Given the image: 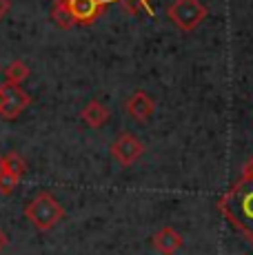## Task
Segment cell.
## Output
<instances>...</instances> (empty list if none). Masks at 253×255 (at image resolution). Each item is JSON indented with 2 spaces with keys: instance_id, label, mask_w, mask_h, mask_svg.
I'll use <instances>...</instances> for the list:
<instances>
[{
  "instance_id": "5bb4252c",
  "label": "cell",
  "mask_w": 253,
  "mask_h": 255,
  "mask_svg": "<svg viewBox=\"0 0 253 255\" xmlns=\"http://www.w3.org/2000/svg\"><path fill=\"white\" fill-rule=\"evenodd\" d=\"M242 178H253V158L242 164Z\"/></svg>"
},
{
  "instance_id": "7a4b0ae2",
  "label": "cell",
  "mask_w": 253,
  "mask_h": 255,
  "mask_svg": "<svg viewBox=\"0 0 253 255\" xmlns=\"http://www.w3.org/2000/svg\"><path fill=\"white\" fill-rule=\"evenodd\" d=\"M25 218L38 231H51L65 218V209L49 191H42L25 207Z\"/></svg>"
},
{
  "instance_id": "4fadbf2b",
  "label": "cell",
  "mask_w": 253,
  "mask_h": 255,
  "mask_svg": "<svg viewBox=\"0 0 253 255\" xmlns=\"http://www.w3.org/2000/svg\"><path fill=\"white\" fill-rule=\"evenodd\" d=\"M118 2H125L129 11H138V9H144L149 16H153V4H151V0H118Z\"/></svg>"
},
{
  "instance_id": "7c38bea8",
  "label": "cell",
  "mask_w": 253,
  "mask_h": 255,
  "mask_svg": "<svg viewBox=\"0 0 253 255\" xmlns=\"http://www.w3.org/2000/svg\"><path fill=\"white\" fill-rule=\"evenodd\" d=\"M51 20L56 22L60 29L76 27L74 20H71V16H69V11H67L65 4H62V0H56V2H53V7H51Z\"/></svg>"
},
{
  "instance_id": "277c9868",
  "label": "cell",
  "mask_w": 253,
  "mask_h": 255,
  "mask_svg": "<svg viewBox=\"0 0 253 255\" xmlns=\"http://www.w3.org/2000/svg\"><path fill=\"white\" fill-rule=\"evenodd\" d=\"M29 105H31V96L20 85H11V82L0 85V118L16 120L29 109Z\"/></svg>"
},
{
  "instance_id": "8992f818",
  "label": "cell",
  "mask_w": 253,
  "mask_h": 255,
  "mask_svg": "<svg viewBox=\"0 0 253 255\" xmlns=\"http://www.w3.org/2000/svg\"><path fill=\"white\" fill-rule=\"evenodd\" d=\"M111 155H114V160L118 164L123 166H131L135 164L140 160V155L144 153V144L135 138L133 133H120L118 138L114 140V144H111Z\"/></svg>"
},
{
  "instance_id": "6da1fadb",
  "label": "cell",
  "mask_w": 253,
  "mask_h": 255,
  "mask_svg": "<svg viewBox=\"0 0 253 255\" xmlns=\"http://www.w3.org/2000/svg\"><path fill=\"white\" fill-rule=\"evenodd\" d=\"M222 215L253 242V178H240L218 202Z\"/></svg>"
},
{
  "instance_id": "9c48e42d",
  "label": "cell",
  "mask_w": 253,
  "mask_h": 255,
  "mask_svg": "<svg viewBox=\"0 0 253 255\" xmlns=\"http://www.w3.org/2000/svg\"><path fill=\"white\" fill-rule=\"evenodd\" d=\"M109 109H107L105 105H102L100 100H91L85 105V109L80 111V118L82 122H85L87 127H91V129H100V127L107 125V120H109Z\"/></svg>"
},
{
  "instance_id": "52a82bcc",
  "label": "cell",
  "mask_w": 253,
  "mask_h": 255,
  "mask_svg": "<svg viewBox=\"0 0 253 255\" xmlns=\"http://www.w3.org/2000/svg\"><path fill=\"white\" fill-rule=\"evenodd\" d=\"M125 109H126V114L133 118L135 122H147L149 118L153 116V111H155V102H153V98L149 96V93L135 91L133 96L126 100Z\"/></svg>"
},
{
  "instance_id": "8fae6325",
  "label": "cell",
  "mask_w": 253,
  "mask_h": 255,
  "mask_svg": "<svg viewBox=\"0 0 253 255\" xmlns=\"http://www.w3.org/2000/svg\"><path fill=\"white\" fill-rule=\"evenodd\" d=\"M4 76H7V82H11V85H20L22 80L29 78V67L22 60H13L11 65L4 69Z\"/></svg>"
},
{
  "instance_id": "3957f363",
  "label": "cell",
  "mask_w": 253,
  "mask_h": 255,
  "mask_svg": "<svg viewBox=\"0 0 253 255\" xmlns=\"http://www.w3.org/2000/svg\"><path fill=\"white\" fill-rule=\"evenodd\" d=\"M207 7L200 0H173L167 9V16L180 31L191 33L204 22L207 18Z\"/></svg>"
},
{
  "instance_id": "ba28073f",
  "label": "cell",
  "mask_w": 253,
  "mask_h": 255,
  "mask_svg": "<svg viewBox=\"0 0 253 255\" xmlns=\"http://www.w3.org/2000/svg\"><path fill=\"white\" fill-rule=\"evenodd\" d=\"M151 244L158 253L162 255H176L182 249V235L173 227H162L158 233H153Z\"/></svg>"
},
{
  "instance_id": "2e32d148",
  "label": "cell",
  "mask_w": 253,
  "mask_h": 255,
  "mask_svg": "<svg viewBox=\"0 0 253 255\" xmlns=\"http://www.w3.org/2000/svg\"><path fill=\"white\" fill-rule=\"evenodd\" d=\"M7 247H9V235L4 233V229H0V251H4Z\"/></svg>"
},
{
  "instance_id": "e0dca14e",
  "label": "cell",
  "mask_w": 253,
  "mask_h": 255,
  "mask_svg": "<svg viewBox=\"0 0 253 255\" xmlns=\"http://www.w3.org/2000/svg\"><path fill=\"white\" fill-rule=\"evenodd\" d=\"M0 173H2V155H0Z\"/></svg>"
},
{
  "instance_id": "5b68a950",
  "label": "cell",
  "mask_w": 253,
  "mask_h": 255,
  "mask_svg": "<svg viewBox=\"0 0 253 255\" xmlns=\"http://www.w3.org/2000/svg\"><path fill=\"white\" fill-rule=\"evenodd\" d=\"M111 2H118V0H62L74 24H80V27L94 24Z\"/></svg>"
},
{
  "instance_id": "30bf717a",
  "label": "cell",
  "mask_w": 253,
  "mask_h": 255,
  "mask_svg": "<svg viewBox=\"0 0 253 255\" xmlns=\"http://www.w3.org/2000/svg\"><path fill=\"white\" fill-rule=\"evenodd\" d=\"M2 171H4V173H9V175H13V178L22 180L27 166H25V162H22L20 155H18L16 151H11V153L2 155Z\"/></svg>"
},
{
  "instance_id": "9a60e30c",
  "label": "cell",
  "mask_w": 253,
  "mask_h": 255,
  "mask_svg": "<svg viewBox=\"0 0 253 255\" xmlns=\"http://www.w3.org/2000/svg\"><path fill=\"white\" fill-rule=\"evenodd\" d=\"M9 9H11V2H9V0H0V20L9 13Z\"/></svg>"
}]
</instances>
